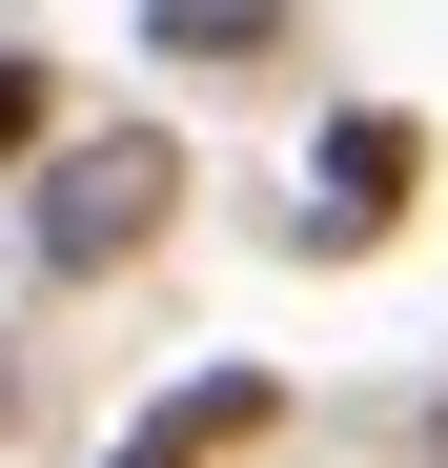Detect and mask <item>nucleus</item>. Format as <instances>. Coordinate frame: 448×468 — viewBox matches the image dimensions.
<instances>
[{
    "label": "nucleus",
    "mask_w": 448,
    "mask_h": 468,
    "mask_svg": "<svg viewBox=\"0 0 448 468\" xmlns=\"http://www.w3.org/2000/svg\"><path fill=\"white\" fill-rule=\"evenodd\" d=\"M184 224V143L164 122H61L41 164H21V245H41V285H102V265H143Z\"/></svg>",
    "instance_id": "nucleus-1"
},
{
    "label": "nucleus",
    "mask_w": 448,
    "mask_h": 468,
    "mask_svg": "<svg viewBox=\"0 0 448 468\" xmlns=\"http://www.w3.org/2000/svg\"><path fill=\"white\" fill-rule=\"evenodd\" d=\"M306 184H326V204H306V245H326V265H347V245H388V224L428 204V122H408V102H347Z\"/></svg>",
    "instance_id": "nucleus-2"
},
{
    "label": "nucleus",
    "mask_w": 448,
    "mask_h": 468,
    "mask_svg": "<svg viewBox=\"0 0 448 468\" xmlns=\"http://www.w3.org/2000/svg\"><path fill=\"white\" fill-rule=\"evenodd\" d=\"M265 428H285V367H184V387H164V408H143L102 468H245Z\"/></svg>",
    "instance_id": "nucleus-3"
},
{
    "label": "nucleus",
    "mask_w": 448,
    "mask_h": 468,
    "mask_svg": "<svg viewBox=\"0 0 448 468\" xmlns=\"http://www.w3.org/2000/svg\"><path fill=\"white\" fill-rule=\"evenodd\" d=\"M285 41H306V0H143V61H184V82L204 61H285Z\"/></svg>",
    "instance_id": "nucleus-4"
},
{
    "label": "nucleus",
    "mask_w": 448,
    "mask_h": 468,
    "mask_svg": "<svg viewBox=\"0 0 448 468\" xmlns=\"http://www.w3.org/2000/svg\"><path fill=\"white\" fill-rule=\"evenodd\" d=\"M41 143H61V82H41V61H21V41H0V184H21V164H41Z\"/></svg>",
    "instance_id": "nucleus-5"
},
{
    "label": "nucleus",
    "mask_w": 448,
    "mask_h": 468,
    "mask_svg": "<svg viewBox=\"0 0 448 468\" xmlns=\"http://www.w3.org/2000/svg\"><path fill=\"white\" fill-rule=\"evenodd\" d=\"M0 428H21V346H0Z\"/></svg>",
    "instance_id": "nucleus-6"
}]
</instances>
